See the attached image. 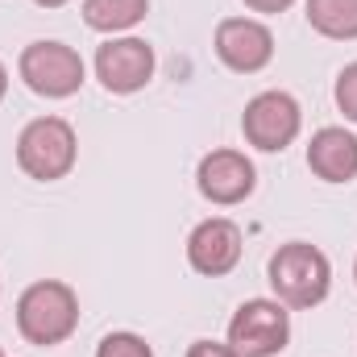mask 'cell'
Here are the masks:
<instances>
[{
    "mask_svg": "<svg viewBox=\"0 0 357 357\" xmlns=\"http://www.w3.org/2000/svg\"><path fill=\"white\" fill-rule=\"evenodd\" d=\"M75 328H79V299H75V291L67 282L42 278V282L21 291V299H17V333L29 345H38V349L63 345Z\"/></svg>",
    "mask_w": 357,
    "mask_h": 357,
    "instance_id": "6da1fadb",
    "label": "cell"
},
{
    "mask_svg": "<svg viewBox=\"0 0 357 357\" xmlns=\"http://www.w3.org/2000/svg\"><path fill=\"white\" fill-rule=\"evenodd\" d=\"M266 274H270V287H274L278 303H287V307H316V303L328 299V287H333L328 258L316 245H307V241L278 245Z\"/></svg>",
    "mask_w": 357,
    "mask_h": 357,
    "instance_id": "7a4b0ae2",
    "label": "cell"
},
{
    "mask_svg": "<svg viewBox=\"0 0 357 357\" xmlns=\"http://www.w3.org/2000/svg\"><path fill=\"white\" fill-rule=\"evenodd\" d=\"M75 158H79V142L63 116H38L17 137V167L38 183L67 178Z\"/></svg>",
    "mask_w": 357,
    "mask_h": 357,
    "instance_id": "3957f363",
    "label": "cell"
},
{
    "mask_svg": "<svg viewBox=\"0 0 357 357\" xmlns=\"http://www.w3.org/2000/svg\"><path fill=\"white\" fill-rule=\"evenodd\" d=\"M291 341V312L278 299H245L229 320V345L237 357H274Z\"/></svg>",
    "mask_w": 357,
    "mask_h": 357,
    "instance_id": "277c9868",
    "label": "cell"
},
{
    "mask_svg": "<svg viewBox=\"0 0 357 357\" xmlns=\"http://www.w3.org/2000/svg\"><path fill=\"white\" fill-rule=\"evenodd\" d=\"M25 88L33 96H46V100H67L84 88V59L79 50L63 46V42H33L21 50V63H17Z\"/></svg>",
    "mask_w": 357,
    "mask_h": 357,
    "instance_id": "5b68a950",
    "label": "cell"
},
{
    "mask_svg": "<svg viewBox=\"0 0 357 357\" xmlns=\"http://www.w3.org/2000/svg\"><path fill=\"white\" fill-rule=\"evenodd\" d=\"M299 125H303V112H299L295 96H287V91H262L241 112V133L262 154H282L299 137Z\"/></svg>",
    "mask_w": 357,
    "mask_h": 357,
    "instance_id": "8992f818",
    "label": "cell"
},
{
    "mask_svg": "<svg viewBox=\"0 0 357 357\" xmlns=\"http://www.w3.org/2000/svg\"><path fill=\"white\" fill-rule=\"evenodd\" d=\"M96 79L112 96H133L154 79V46L142 38H112L96 50Z\"/></svg>",
    "mask_w": 357,
    "mask_h": 357,
    "instance_id": "52a82bcc",
    "label": "cell"
},
{
    "mask_svg": "<svg viewBox=\"0 0 357 357\" xmlns=\"http://www.w3.org/2000/svg\"><path fill=\"white\" fill-rule=\"evenodd\" d=\"M216 59L237 75H258L274 59V33L254 17H225L216 25Z\"/></svg>",
    "mask_w": 357,
    "mask_h": 357,
    "instance_id": "ba28073f",
    "label": "cell"
},
{
    "mask_svg": "<svg viewBox=\"0 0 357 357\" xmlns=\"http://www.w3.org/2000/svg\"><path fill=\"white\" fill-rule=\"evenodd\" d=\"M254 183H258V171H254V162L241 150H212L195 167L199 195L208 204H220V208H233V204L250 199L254 195Z\"/></svg>",
    "mask_w": 357,
    "mask_h": 357,
    "instance_id": "9c48e42d",
    "label": "cell"
},
{
    "mask_svg": "<svg viewBox=\"0 0 357 357\" xmlns=\"http://www.w3.org/2000/svg\"><path fill=\"white\" fill-rule=\"evenodd\" d=\"M187 262L195 274L220 278L241 262V229L225 216H208L191 229L187 237Z\"/></svg>",
    "mask_w": 357,
    "mask_h": 357,
    "instance_id": "30bf717a",
    "label": "cell"
},
{
    "mask_svg": "<svg viewBox=\"0 0 357 357\" xmlns=\"http://www.w3.org/2000/svg\"><path fill=\"white\" fill-rule=\"evenodd\" d=\"M307 167L324 183H354L357 178V137L349 129H316L307 146Z\"/></svg>",
    "mask_w": 357,
    "mask_h": 357,
    "instance_id": "8fae6325",
    "label": "cell"
},
{
    "mask_svg": "<svg viewBox=\"0 0 357 357\" xmlns=\"http://www.w3.org/2000/svg\"><path fill=\"white\" fill-rule=\"evenodd\" d=\"M307 25L320 38L354 42L357 38V0H307Z\"/></svg>",
    "mask_w": 357,
    "mask_h": 357,
    "instance_id": "7c38bea8",
    "label": "cell"
},
{
    "mask_svg": "<svg viewBox=\"0 0 357 357\" xmlns=\"http://www.w3.org/2000/svg\"><path fill=\"white\" fill-rule=\"evenodd\" d=\"M150 13V0H84V21L96 33H125Z\"/></svg>",
    "mask_w": 357,
    "mask_h": 357,
    "instance_id": "4fadbf2b",
    "label": "cell"
},
{
    "mask_svg": "<svg viewBox=\"0 0 357 357\" xmlns=\"http://www.w3.org/2000/svg\"><path fill=\"white\" fill-rule=\"evenodd\" d=\"M96 357H154V349H150L146 337H137V333H108V337L96 345Z\"/></svg>",
    "mask_w": 357,
    "mask_h": 357,
    "instance_id": "5bb4252c",
    "label": "cell"
},
{
    "mask_svg": "<svg viewBox=\"0 0 357 357\" xmlns=\"http://www.w3.org/2000/svg\"><path fill=\"white\" fill-rule=\"evenodd\" d=\"M337 108L345 112V121H354L357 125V63H349L341 75H337Z\"/></svg>",
    "mask_w": 357,
    "mask_h": 357,
    "instance_id": "9a60e30c",
    "label": "cell"
},
{
    "mask_svg": "<svg viewBox=\"0 0 357 357\" xmlns=\"http://www.w3.org/2000/svg\"><path fill=\"white\" fill-rule=\"evenodd\" d=\"M187 357H237L233 354V345H220V341H195Z\"/></svg>",
    "mask_w": 357,
    "mask_h": 357,
    "instance_id": "2e32d148",
    "label": "cell"
},
{
    "mask_svg": "<svg viewBox=\"0 0 357 357\" xmlns=\"http://www.w3.org/2000/svg\"><path fill=\"white\" fill-rule=\"evenodd\" d=\"M295 0H245V8H254V13H282V8H291Z\"/></svg>",
    "mask_w": 357,
    "mask_h": 357,
    "instance_id": "e0dca14e",
    "label": "cell"
},
{
    "mask_svg": "<svg viewBox=\"0 0 357 357\" xmlns=\"http://www.w3.org/2000/svg\"><path fill=\"white\" fill-rule=\"evenodd\" d=\"M4 91H8V71H4V63H0V100H4Z\"/></svg>",
    "mask_w": 357,
    "mask_h": 357,
    "instance_id": "ac0fdd59",
    "label": "cell"
},
{
    "mask_svg": "<svg viewBox=\"0 0 357 357\" xmlns=\"http://www.w3.org/2000/svg\"><path fill=\"white\" fill-rule=\"evenodd\" d=\"M33 4H42V8H63L67 0H33Z\"/></svg>",
    "mask_w": 357,
    "mask_h": 357,
    "instance_id": "d6986e66",
    "label": "cell"
},
{
    "mask_svg": "<svg viewBox=\"0 0 357 357\" xmlns=\"http://www.w3.org/2000/svg\"><path fill=\"white\" fill-rule=\"evenodd\" d=\"M354 278H357V266H354Z\"/></svg>",
    "mask_w": 357,
    "mask_h": 357,
    "instance_id": "ffe728a7",
    "label": "cell"
},
{
    "mask_svg": "<svg viewBox=\"0 0 357 357\" xmlns=\"http://www.w3.org/2000/svg\"><path fill=\"white\" fill-rule=\"evenodd\" d=\"M0 357H4V349H0Z\"/></svg>",
    "mask_w": 357,
    "mask_h": 357,
    "instance_id": "44dd1931",
    "label": "cell"
}]
</instances>
